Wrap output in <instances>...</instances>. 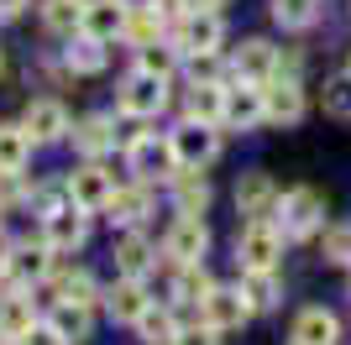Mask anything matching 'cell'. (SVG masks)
<instances>
[{"label": "cell", "mask_w": 351, "mask_h": 345, "mask_svg": "<svg viewBox=\"0 0 351 345\" xmlns=\"http://www.w3.org/2000/svg\"><path fill=\"white\" fill-rule=\"evenodd\" d=\"M236 257H241L247 272H273L278 257H283V230L273 220H247L241 241H236Z\"/></svg>", "instance_id": "cell-1"}, {"label": "cell", "mask_w": 351, "mask_h": 345, "mask_svg": "<svg viewBox=\"0 0 351 345\" xmlns=\"http://www.w3.org/2000/svg\"><path fill=\"white\" fill-rule=\"evenodd\" d=\"M168 142H173V157H178L184 172H199V168H210V162L220 157V136H215V126H205V120H184Z\"/></svg>", "instance_id": "cell-2"}, {"label": "cell", "mask_w": 351, "mask_h": 345, "mask_svg": "<svg viewBox=\"0 0 351 345\" xmlns=\"http://www.w3.org/2000/svg\"><path fill=\"white\" fill-rule=\"evenodd\" d=\"M325 220V204L315 188H293V194H283L278 199V230L289 235V241H304V235H315Z\"/></svg>", "instance_id": "cell-3"}, {"label": "cell", "mask_w": 351, "mask_h": 345, "mask_svg": "<svg viewBox=\"0 0 351 345\" xmlns=\"http://www.w3.org/2000/svg\"><path fill=\"white\" fill-rule=\"evenodd\" d=\"M162 105H168V79H158V73H142L136 68L126 84H121L116 94V110L132 115V120H147V115H158Z\"/></svg>", "instance_id": "cell-4"}, {"label": "cell", "mask_w": 351, "mask_h": 345, "mask_svg": "<svg viewBox=\"0 0 351 345\" xmlns=\"http://www.w3.org/2000/svg\"><path fill=\"white\" fill-rule=\"evenodd\" d=\"M178 53L184 58H205V53H220V42H226V27H220V16L215 11H199L194 5L184 21H178Z\"/></svg>", "instance_id": "cell-5"}, {"label": "cell", "mask_w": 351, "mask_h": 345, "mask_svg": "<svg viewBox=\"0 0 351 345\" xmlns=\"http://www.w3.org/2000/svg\"><path fill=\"white\" fill-rule=\"evenodd\" d=\"M126 162H132L136 178H173L178 157H173V142H158V136H126Z\"/></svg>", "instance_id": "cell-6"}, {"label": "cell", "mask_w": 351, "mask_h": 345, "mask_svg": "<svg viewBox=\"0 0 351 345\" xmlns=\"http://www.w3.org/2000/svg\"><path fill=\"white\" fill-rule=\"evenodd\" d=\"M84 235H89V209H79L73 199L43 215V241L53 251H73V246H84Z\"/></svg>", "instance_id": "cell-7"}, {"label": "cell", "mask_w": 351, "mask_h": 345, "mask_svg": "<svg viewBox=\"0 0 351 345\" xmlns=\"http://www.w3.org/2000/svg\"><path fill=\"white\" fill-rule=\"evenodd\" d=\"M199 319H205L215 335L241 330V324L252 319V298L241 293V288H210V298H205V309H199Z\"/></svg>", "instance_id": "cell-8"}, {"label": "cell", "mask_w": 351, "mask_h": 345, "mask_svg": "<svg viewBox=\"0 0 351 345\" xmlns=\"http://www.w3.org/2000/svg\"><path fill=\"white\" fill-rule=\"evenodd\" d=\"M205 246H210V230L199 215H178L173 230H168V241H162V251L173 257V267H199L205 261Z\"/></svg>", "instance_id": "cell-9"}, {"label": "cell", "mask_w": 351, "mask_h": 345, "mask_svg": "<svg viewBox=\"0 0 351 345\" xmlns=\"http://www.w3.org/2000/svg\"><path fill=\"white\" fill-rule=\"evenodd\" d=\"M126 21H132V0H89L84 5V37L95 42L126 37Z\"/></svg>", "instance_id": "cell-10"}, {"label": "cell", "mask_w": 351, "mask_h": 345, "mask_svg": "<svg viewBox=\"0 0 351 345\" xmlns=\"http://www.w3.org/2000/svg\"><path fill=\"white\" fill-rule=\"evenodd\" d=\"M110 194H116V178H110L100 162H89V168L69 172V199L79 204V209H105V204H110Z\"/></svg>", "instance_id": "cell-11"}, {"label": "cell", "mask_w": 351, "mask_h": 345, "mask_svg": "<svg viewBox=\"0 0 351 345\" xmlns=\"http://www.w3.org/2000/svg\"><path fill=\"white\" fill-rule=\"evenodd\" d=\"M236 209L247 220H267L278 209V188L267 172H241V183H236Z\"/></svg>", "instance_id": "cell-12"}, {"label": "cell", "mask_w": 351, "mask_h": 345, "mask_svg": "<svg viewBox=\"0 0 351 345\" xmlns=\"http://www.w3.org/2000/svg\"><path fill=\"white\" fill-rule=\"evenodd\" d=\"M21 126H27L32 142H63V136H69V115H63L58 100H32Z\"/></svg>", "instance_id": "cell-13"}, {"label": "cell", "mask_w": 351, "mask_h": 345, "mask_svg": "<svg viewBox=\"0 0 351 345\" xmlns=\"http://www.w3.org/2000/svg\"><path fill=\"white\" fill-rule=\"evenodd\" d=\"M147 288H142V277H121L110 293H105V309H110V319L116 324H136V319L147 314Z\"/></svg>", "instance_id": "cell-14"}, {"label": "cell", "mask_w": 351, "mask_h": 345, "mask_svg": "<svg viewBox=\"0 0 351 345\" xmlns=\"http://www.w3.org/2000/svg\"><path fill=\"white\" fill-rule=\"evenodd\" d=\"M263 105L273 120H299L304 115V89H299V79H283V73H273L263 84Z\"/></svg>", "instance_id": "cell-15"}, {"label": "cell", "mask_w": 351, "mask_h": 345, "mask_svg": "<svg viewBox=\"0 0 351 345\" xmlns=\"http://www.w3.org/2000/svg\"><path fill=\"white\" fill-rule=\"evenodd\" d=\"M289 340H299V345H341V319L330 314V309H299Z\"/></svg>", "instance_id": "cell-16"}, {"label": "cell", "mask_w": 351, "mask_h": 345, "mask_svg": "<svg viewBox=\"0 0 351 345\" xmlns=\"http://www.w3.org/2000/svg\"><path fill=\"white\" fill-rule=\"evenodd\" d=\"M267 115V105H263V84H247V79H241V84L236 89H226V120H231V126H257V120H263Z\"/></svg>", "instance_id": "cell-17"}, {"label": "cell", "mask_w": 351, "mask_h": 345, "mask_svg": "<svg viewBox=\"0 0 351 345\" xmlns=\"http://www.w3.org/2000/svg\"><path fill=\"white\" fill-rule=\"evenodd\" d=\"M5 272L16 277V283H43L47 272H53V246H16L11 257H5Z\"/></svg>", "instance_id": "cell-18"}, {"label": "cell", "mask_w": 351, "mask_h": 345, "mask_svg": "<svg viewBox=\"0 0 351 345\" xmlns=\"http://www.w3.org/2000/svg\"><path fill=\"white\" fill-rule=\"evenodd\" d=\"M236 73L247 79V84H267L273 73H278V53L267 42H241V53H236Z\"/></svg>", "instance_id": "cell-19"}, {"label": "cell", "mask_w": 351, "mask_h": 345, "mask_svg": "<svg viewBox=\"0 0 351 345\" xmlns=\"http://www.w3.org/2000/svg\"><path fill=\"white\" fill-rule=\"evenodd\" d=\"M37 319H32V298L27 293H5L0 298V340H21Z\"/></svg>", "instance_id": "cell-20"}, {"label": "cell", "mask_w": 351, "mask_h": 345, "mask_svg": "<svg viewBox=\"0 0 351 345\" xmlns=\"http://www.w3.org/2000/svg\"><path fill=\"white\" fill-rule=\"evenodd\" d=\"M147 267H152V246H147V235H121L116 241V272L121 277H142Z\"/></svg>", "instance_id": "cell-21"}, {"label": "cell", "mask_w": 351, "mask_h": 345, "mask_svg": "<svg viewBox=\"0 0 351 345\" xmlns=\"http://www.w3.org/2000/svg\"><path fill=\"white\" fill-rule=\"evenodd\" d=\"M220 115H226V89H220V84H205V79H194V89H189V120L215 126Z\"/></svg>", "instance_id": "cell-22"}, {"label": "cell", "mask_w": 351, "mask_h": 345, "mask_svg": "<svg viewBox=\"0 0 351 345\" xmlns=\"http://www.w3.org/2000/svg\"><path fill=\"white\" fill-rule=\"evenodd\" d=\"M173 204H178V215H205L210 183L199 172H173Z\"/></svg>", "instance_id": "cell-23"}, {"label": "cell", "mask_w": 351, "mask_h": 345, "mask_svg": "<svg viewBox=\"0 0 351 345\" xmlns=\"http://www.w3.org/2000/svg\"><path fill=\"white\" fill-rule=\"evenodd\" d=\"M105 209H110V220H121V225H136V220L152 209V194H147V183H136V188H116Z\"/></svg>", "instance_id": "cell-24"}, {"label": "cell", "mask_w": 351, "mask_h": 345, "mask_svg": "<svg viewBox=\"0 0 351 345\" xmlns=\"http://www.w3.org/2000/svg\"><path fill=\"white\" fill-rule=\"evenodd\" d=\"M73 146H79V152H89V157H100L105 146H116L110 115H89V120H79V126H73Z\"/></svg>", "instance_id": "cell-25"}, {"label": "cell", "mask_w": 351, "mask_h": 345, "mask_svg": "<svg viewBox=\"0 0 351 345\" xmlns=\"http://www.w3.org/2000/svg\"><path fill=\"white\" fill-rule=\"evenodd\" d=\"M27 157H32L27 126H0V172H21Z\"/></svg>", "instance_id": "cell-26"}, {"label": "cell", "mask_w": 351, "mask_h": 345, "mask_svg": "<svg viewBox=\"0 0 351 345\" xmlns=\"http://www.w3.org/2000/svg\"><path fill=\"white\" fill-rule=\"evenodd\" d=\"M210 277L199 272V267H178V283H173V298H178V309H205V298H210Z\"/></svg>", "instance_id": "cell-27"}, {"label": "cell", "mask_w": 351, "mask_h": 345, "mask_svg": "<svg viewBox=\"0 0 351 345\" xmlns=\"http://www.w3.org/2000/svg\"><path fill=\"white\" fill-rule=\"evenodd\" d=\"M63 63H69L73 73H100L105 68V42H95V37H73L69 53H63Z\"/></svg>", "instance_id": "cell-28"}, {"label": "cell", "mask_w": 351, "mask_h": 345, "mask_svg": "<svg viewBox=\"0 0 351 345\" xmlns=\"http://www.w3.org/2000/svg\"><path fill=\"white\" fill-rule=\"evenodd\" d=\"M43 21L53 31H84V0H47V11H43Z\"/></svg>", "instance_id": "cell-29"}, {"label": "cell", "mask_w": 351, "mask_h": 345, "mask_svg": "<svg viewBox=\"0 0 351 345\" xmlns=\"http://www.w3.org/2000/svg\"><path fill=\"white\" fill-rule=\"evenodd\" d=\"M320 0H273V21L278 27H315Z\"/></svg>", "instance_id": "cell-30"}, {"label": "cell", "mask_w": 351, "mask_h": 345, "mask_svg": "<svg viewBox=\"0 0 351 345\" xmlns=\"http://www.w3.org/2000/svg\"><path fill=\"white\" fill-rule=\"evenodd\" d=\"M162 31V16L152 11V5H132V21H126V37H132L136 47H152Z\"/></svg>", "instance_id": "cell-31"}, {"label": "cell", "mask_w": 351, "mask_h": 345, "mask_svg": "<svg viewBox=\"0 0 351 345\" xmlns=\"http://www.w3.org/2000/svg\"><path fill=\"white\" fill-rule=\"evenodd\" d=\"M136 330H142L147 340H158V345H173V335H178V319L168 314V309H152V303H147V314L136 319Z\"/></svg>", "instance_id": "cell-32"}, {"label": "cell", "mask_w": 351, "mask_h": 345, "mask_svg": "<svg viewBox=\"0 0 351 345\" xmlns=\"http://www.w3.org/2000/svg\"><path fill=\"white\" fill-rule=\"evenodd\" d=\"M241 293L252 298V309H273L278 303V272H247L241 277Z\"/></svg>", "instance_id": "cell-33"}, {"label": "cell", "mask_w": 351, "mask_h": 345, "mask_svg": "<svg viewBox=\"0 0 351 345\" xmlns=\"http://www.w3.org/2000/svg\"><path fill=\"white\" fill-rule=\"evenodd\" d=\"M47 324H53V330H58L63 340H84V335H89V309H73V303H58Z\"/></svg>", "instance_id": "cell-34"}, {"label": "cell", "mask_w": 351, "mask_h": 345, "mask_svg": "<svg viewBox=\"0 0 351 345\" xmlns=\"http://www.w3.org/2000/svg\"><path fill=\"white\" fill-rule=\"evenodd\" d=\"M136 68H142V73H158V79H168V73L178 68V47H162V42L136 47Z\"/></svg>", "instance_id": "cell-35"}, {"label": "cell", "mask_w": 351, "mask_h": 345, "mask_svg": "<svg viewBox=\"0 0 351 345\" xmlns=\"http://www.w3.org/2000/svg\"><path fill=\"white\" fill-rule=\"evenodd\" d=\"M58 303H73V309H95V283H89V272H73V277H63V288H58Z\"/></svg>", "instance_id": "cell-36"}, {"label": "cell", "mask_w": 351, "mask_h": 345, "mask_svg": "<svg viewBox=\"0 0 351 345\" xmlns=\"http://www.w3.org/2000/svg\"><path fill=\"white\" fill-rule=\"evenodd\" d=\"M325 110L341 115V120H351V73H336V79L325 84Z\"/></svg>", "instance_id": "cell-37"}, {"label": "cell", "mask_w": 351, "mask_h": 345, "mask_svg": "<svg viewBox=\"0 0 351 345\" xmlns=\"http://www.w3.org/2000/svg\"><path fill=\"white\" fill-rule=\"evenodd\" d=\"M325 257L351 267V225H330V230H325Z\"/></svg>", "instance_id": "cell-38"}, {"label": "cell", "mask_w": 351, "mask_h": 345, "mask_svg": "<svg viewBox=\"0 0 351 345\" xmlns=\"http://www.w3.org/2000/svg\"><path fill=\"white\" fill-rule=\"evenodd\" d=\"M173 345H215V330H210L205 319H199V324H178Z\"/></svg>", "instance_id": "cell-39"}, {"label": "cell", "mask_w": 351, "mask_h": 345, "mask_svg": "<svg viewBox=\"0 0 351 345\" xmlns=\"http://www.w3.org/2000/svg\"><path fill=\"white\" fill-rule=\"evenodd\" d=\"M21 345H69V340H63L53 324H32V330L21 335Z\"/></svg>", "instance_id": "cell-40"}, {"label": "cell", "mask_w": 351, "mask_h": 345, "mask_svg": "<svg viewBox=\"0 0 351 345\" xmlns=\"http://www.w3.org/2000/svg\"><path fill=\"white\" fill-rule=\"evenodd\" d=\"M16 199H21V178H16V172H0V209L16 204Z\"/></svg>", "instance_id": "cell-41"}, {"label": "cell", "mask_w": 351, "mask_h": 345, "mask_svg": "<svg viewBox=\"0 0 351 345\" xmlns=\"http://www.w3.org/2000/svg\"><path fill=\"white\" fill-rule=\"evenodd\" d=\"M27 11V0H0V16H21Z\"/></svg>", "instance_id": "cell-42"}, {"label": "cell", "mask_w": 351, "mask_h": 345, "mask_svg": "<svg viewBox=\"0 0 351 345\" xmlns=\"http://www.w3.org/2000/svg\"><path fill=\"white\" fill-rule=\"evenodd\" d=\"M194 5H199V11H215V5H226V0H194Z\"/></svg>", "instance_id": "cell-43"}, {"label": "cell", "mask_w": 351, "mask_h": 345, "mask_svg": "<svg viewBox=\"0 0 351 345\" xmlns=\"http://www.w3.org/2000/svg\"><path fill=\"white\" fill-rule=\"evenodd\" d=\"M0 272H5V257H0Z\"/></svg>", "instance_id": "cell-44"}, {"label": "cell", "mask_w": 351, "mask_h": 345, "mask_svg": "<svg viewBox=\"0 0 351 345\" xmlns=\"http://www.w3.org/2000/svg\"><path fill=\"white\" fill-rule=\"evenodd\" d=\"M283 345H299V340H283Z\"/></svg>", "instance_id": "cell-45"}, {"label": "cell", "mask_w": 351, "mask_h": 345, "mask_svg": "<svg viewBox=\"0 0 351 345\" xmlns=\"http://www.w3.org/2000/svg\"><path fill=\"white\" fill-rule=\"evenodd\" d=\"M0 345H11V340H0Z\"/></svg>", "instance_id": "cell-46"}]
</instances>
